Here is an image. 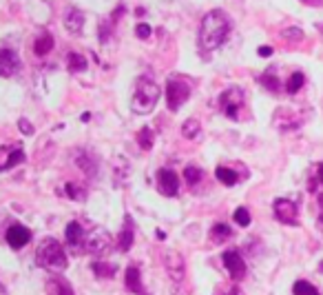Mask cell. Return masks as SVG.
I'll return each mask as SVG.
<instances>
[{
  "mask_svg": "<svg viewBox=\"0 0 323 295\" xmlns=\"http://www.w3.org/2000/svg\"><path fill=\"white\" fill-rule=\"evenodd\" d=\"M232 22L221 9H213L204 16L202 27H199V44L206 51H215L226 42V38L230 36Z\"/></svg>",
  "mask_w": 323,
  "mask_h": 295,
  "instance_id": "6da1fadb",
  "label": "cell"
},
{
  "mask_svg": "<svg viewBox=\"0 0 323 295\" xmlns=\"http://www.w3.org/2000/svg\"><path fill=\"white\" fill-rule=\"evenodd\" d=\"M159 100V87L157 82L151 80L148 76H142L135 85V93H133V100H131V109L133 113L137 115H148L153 113L155 104Z\"/></svg>",
  "mask_w": 323,
  "mask_h": 295,
  "instance_id": "7a4b0ae2",
  "label": "cell"
},
{
  "mask_svg": "<svg viewBox=\"0 0 323 295\" xmlns=\"http://www.w3.org/2000/svg\"><path fill=\"white\" fill-rule=\"evenodd\" d=\"M38 264L49 271H64L66 269V253L58 240H44L38 249Z\"/></svg>",
  "mask_w": 323,
  "mask_h": 295,
  "instance_id": "3957f363",
  "label": "cell"
},
{
  "mask_svg": "<svg viewBox=\"0 0 323 295\" xmlns=\"http://www.w3.org/2000/svg\"><path fill=\"white\" fill-rule=\"evenodd\" d=\"M219 104H221V111H224V113H226L230 120H239V118H241L244 104H246V96H244V89H239V87H228L226 91H221Z\"/></svg>",
  "mask_w": 323,
  "mask_h": 295,
  "instance_id": "277c9868",
  "label": "cell"
},
{
  "mask_svg": "<svg viewBox=\"0 0 323 295\" xmlns=\"http://www.w3.org/2000/svg\"><path fill=\"white\" fill-rule=\"evenodd\" d=\"M188 96H191V87H188V82L184 78L180 76L169 78V82H166V104H169L171 111L180 109L188 100Z\"/></svg>",
  "mask_w": 323,
  "mask_h": 295,
  "instance_id": "5b68a950",
  "label": "cell"
},
{
  "mask_svg": "<svg viewBox=\"0 0 323 295\" xmlns=\"http://www.w3.org/2000/svg\"><path fill=\"white\" fill-rule=\"evenodd\" d=\"M111 247H113V238H111V233L107 229H102V226H96V229L85 238V249L91 253H104V251H109Z\"/></svg>",
  "mask_w": 323,
  "mask_h": 295,
  "instance_id": "8992f818",
  "label": "cell"
},
{
  "mask_svg": "<svg viewBox=\"0 0 323 295\" xmlns=\"http://www.w3.org/2000/svg\"><path fill=\"white\" fill-rule=\"evenodd\" d=\"M157 191L166 198L177 196L180 191V178L173 169H159L157 171Z\"/></svg>",
  "mask_w": 323,
  "mask_h": 295,
  "instance_id": "52a82bcc",
  "label": "cell"
},
{
  "mask_svg": "<svg viewBox=\"0 0 323 295\" xmlns=\"http://www.w3.org/2000/svg\"><path fill=\"white\" fill-rule=\"evenodd\" d=\"M164 266H166V271H169L171 280H175V282H182V280H184V273H186V264H184L182 253L166 251V253H164Z\"/></svg>",
  "mask_w": 323,
  "mask_h": 295,
  "instance_id": "ba28073f",
  "label": "cell"
},
{
  "mask_svg": "<svg viewBox=\"0 0 323 295\" xmlns=\"http://www.w3.org/2000/svg\"><path fill=\"white\" fill-rule=\"evenodd\" d=\"M20 71V58L11 49H0V78H11Z\"/></svg>",
  "mask_w": 323,
  "mask_h": 295,
  "instance_id": "9c48e42d",
  "label": "cell"
},
{
  "mask_svg": "<svg viewBox=\"0 0 323 295\" xmlns=\"http://www.w3.org/2000/svg\"><path fill=\"white\" fill-rule=\"evenodd\" d=\"M221 260H224V266L228 269L232 280H241L246 275V262H244V258L237 251H226L221 255Z\"/></svg>",
  "mask_w": 323,
  "mask_h": 295,
  "instance_id": "30bf717a",
  "label": "cell"
},
{
  "mask_svg": "<svg viewBox=\"0 0 323 295\" xmlns=\"http://www.w3.org/2000/svg\"><path fill=\"white\" fill-rule=\"evenodd\" d=\"M275 215L283 224H297V204L286 198L275 200Z\"/></svg>",
  "mask_w": 323,
  "mask_h": 295,
  "instance_id": "8fae6325",
  "label": "cell"
},
{
  "mask_svg": "<svg viewBox=\"0 0 323 295\" xmlns=\"http://www.w3.org/2000/svg\"><path fill=\"white\" fill-rule=\"evenodd\" d=\"M25 160V151L20 144L16 147H0V171H7L11 166L20 164Z\"/></svg>",
  "mask_w": 323,
  "mask_h": 295,
  "instance_id": "7c38bea8",
  "label": "cell"
},
{
  "mask_svg": "<svg viewBox=\"0 0 323 295\" xmlns=\"http://www.w3.org/2000/svg\"><path fill=\"white\" fill-rule=\"evenodd\" d=\"M7 244L11 249H22V247H27L31 240V231L27 229V226H22V224H14V226H9L7 229Z\"/></svg>",
  "mask_w": 323,
  "mask_h": 295,
  "instance_id": "4fadbf2b",
  "label": "cell"
},
{
  "mask_svg": "<svg viewBox=\"0 0 323 295\" xmlns=\"http://www.w3.org/2000/svg\"><path fill=\"white\" fill-rule=\"evenodd\" d=\"M275 127L277 129H281V131H292V129H297V127H301V118L299 115H294V111L290 109H279L275 113Z\"/></svg>",
  "mask_w": 323,
  "mask_h": 295,
  "instance_id": "5bb4252c",
  "label": "cell"
},
{
  "mask_svg": "<svg viewBox=\"0 0 323 295\" xmlns=\"http://www.w3.org/2000/svg\"><path fill=\"white\" fill-rule=\"evenodd\" d=\"M124 284L126 288H129L131 293H146L142 286V277H140V269H137L135 264H131L129 269H126L124 273Z\"/></svg>",
  "mask_w": 323,
  "mask_h": 295,
  "instance_id": "9a60e30c",
  "label": "cell"
},
{
  "mask_svg": "<svg viewBox=\"0 0 323 295\" xmlns=\"http://www.w3.org/2000/svg\"><path fill=\"white\" fill-rule=\"evenodd\" d=\"M82 25H85V14H82L80 9L71 7L69 11H66V16H64V27L69 29V33H80Z\"/></svg>",
  "mask_w": 323,
  "mask_h": 295,
  "instance_id": "2e32d148",
  "label": "cell"
},
{
  "mask_svg": "<svg viewBox=\"0 0 323 295\" xmlns=\"http://www.w3.org/2000/svg\"><path fill=\"white\" fill-rule=\"evenodd\" d=\"M120 14H124V5H120V7L115 9V14L111 16L109 20H102V25H100V40H102V42H109V40H111V31H113V27H115L113 22L118 20Z\"/></svg>",
  "mask_w": 323,
  "mask_h": 295,
  "instance_id": "e0dca14e",
  "label": "cell"
},
{
  "mask_svg": "<svg viewBox=\"0 0 323 295\" xmlns=\"http://www.w3.org/2000/svg\"><path fill=\"white\" fill-rule=\"evenodd\" d=\"M64 235H66V242H69L71 247H75V244H80L85 240V229L80 226V222H69L64 229Z\"/></svg>",
  "mask_w": 323,
  "mask_h": 295,
  "instance_id": "ac0fdd59",
  "label": "cell"
},
{
  "mask_svg": "<svg viewBox=\"0 0 323 295\" xmlns=\"http://www.w3.org/2000/svg\"><path fill=\"white\" fill-rule=\"evenodd\" d=\"M118 247L122 249V251H129V249L133 247V222H131V218H126V224H124V229L120 231V238H118Z\"/></svg>",
  "mask_w": 323,
  "mask_h": 295,
  "instance_id": "d6986e66",
  "label": "cell"
},
{
  "mask_svg": "<svg viewBox=\"0 0 323 295\" xmlns=\"http://www.w3.org/2000/svg\"><path fill=\"white\" fill-rule=\"evenodd\" d=\"M199 131H202V125H199L197 118H188L182 125V136L186 138V140H195V138H199Z\"/></svg>",
  "mask_w": 323,
  "mask_h": 295,
  "instance_id": "ffe728a7",
  "label": "cell"
},
{
  "mask_svg": "<svg viewBox=\"0 0 323 295\" xmlns=\"http://www.w3.org/2000/svg\"><path fill=\"white\" fill-rule=\"evenodd\" d=\"M230 235H232V231H230V226L228 224H215L213 229H210V240H213L215 244L226 242Z\"/></svg>",
  "mask_w": 323,
  "mask_h": 295,
  "instance_id": "44dd1931",
  "label": "cell"
},
{
  "mask_svg": "<svg viewBox=\"0 0 323 295\" xmlns=\"http://www.w3.org/2000/svg\"><path fill=\"white\" fill-rule=\"evenodd\" d=\"M215 175H217V180L224 182V185H228V187L237 185V180H239V175H237L232 169H228V166H217Z\"/></svg>",
  "mask_w": 323,
  "mask_h": 295,
  "instance_id": "7402d4cb",
  "label": "cell"
},
{
  "mask_svg": "<svg viewBox=\"0 0 323 295\" xmlns=\"http://www.w3.org/2000/svg\"><path fill=\"white\" fill-rule=\"evenodd\" d=\"M51 49H53V38L49 36V33H42V36L36 40V44H33V51H36L38 55H47Z\"/></svg>",
  "mask_w": 323,
  "mask_h": 295,
  "instance_id": "603a6c76",
  "label": "cell"
},
{
  "mask_svg": "<svg viewBox=\"0 0 323 295\" xmlns=\"http://www.w3.org/2000/svg\"><path fill=\"white\" fill-rule=\"evenodd\" d=\"M66 65H69L71 71H85L87 69V58L80 53H75V51H71V53H66Z\"/></svg>",
  "mask_w": 323,
  "mask_h": 295,
  "instance_id": "cb8c5ba5",
  "label": "cell"
},
{
  "mask_svg": "<svg viewBox=\"0 0 323 295\" xmlns=\"http://www.w3.org/2000/svg\"><path fill=\"white\" fill-rule=\"evenodd\" d=\"M153 140H155V133L151 127H144V129L137 133V142H140V149H144V151H148V149L153 147Z\"/></svg>",
  "mask_w": 323,
  "mask_h": 295,
  "instance_id": "d4e9b609",
  "label": "cell"
},
{
  "mask_svg": "<svg viewBox=\"0 0 323 295\" xmlns=\"http://www.w3.org/2000/svg\"><path fill=\"white\" fill-rule=\"evenodd\" d=\"M292 291H294V295H319V288H316L314 284H310V282H305V280L294 282Z\"/></svg>",
  "mask_w": 323,
  "mask_h": 295,
  "instance_id": "484cf974",
  "label": "cell"
},
{
  "mask_svg": "<svg viewBox=\"0 0 323 295\" xmlns=\"http://www.w3.org/2000/svg\"><path fill=\"white\" fill-rule=\"evenodd\" d=\"M303 82H305V76L301 74V71H294V74L288 78V85H286V89H288V93H297L299 89L303 87Z\"/></svg>",
  "mask_w": 323,
  "mask_h": 295,
  "instance_id": "4316f807",
  "label": "cell"
},
{
  "mask_svg": "<svg viewBox=\"0 0 323 295\" xmlns=\"http://www.w3.org/2000/svg\"><path fill=\"white\" fill-rule=\"evenodd\" d=\"M184 178H186V182H188V185H197V182L199 180H202V178H204V171L202 169H199V166H186V169H184Z\"/></svg>",
  "mask_w": 323,
  "mask_h": 295,
  "instance_id": "83f0119b",
  "label": "cell"
},
{
  "mask_svg": "<svg viewBox=\"0 0 323 295\" xmlns=\"http://www.w3.org/2000/svg\"><path fill=\"white\" fill-rule=\"evenodd\" d=\"M64 191H66V196L73 198V200H85L87 198V189H82L77 182H66Z\"/></svg>",
  "mask_w": 323,
  "mask_h": 295,
  "instance_id": "f1b7e54d",
  "label": "cell"
},
{
  "mask_svg": "<svg viewBox=\"0 0 323 295\" xmlns=\"http://www.w3.org/2000/svg\"><path fill=\"white\" fill-rule=\"evenodd\" d=\"M91 269L96 271L100 277H113V273H115V264H109V262H93Z\"/></svg>",
  "mask_w": 323,
  "mask_h": 295,
  "instance_id": "f546056e",
  "label": "cell"
},
{
  "mask_svg": "<svg viewBox=\"0 0 323 295\" xmlns=\"http://www.w3.org/2000/svg\"><path fill=\"white\" fill-rule=\"evenodd\" d=\"M281 36L286 38V40H292V42L303 40V31L299 29V27H286V29L281 31Z\"/></svg>",
  "mask_w": 323,
  "mask_h": 295,
  "instance_id": "4dcf8cb0",
  "label": "cell"
},
{
  "mask_svg": "<svg viewBox=\"0 0 323 295\" xmlns=\"http://www.w3.org/2000/svg\"><path fill=\"white\" fill-rule=\"evenodd\" d=\"M232 220H235L239 226H248V224H250V213H248V209H246V207H239L235 213H232Z\"/></svg>",
  "mask_w": 323,
  "mask_h": 295,
  "instance_id": "1f68e13d",
  "label": "cell"
},
{
  "mask_svg": "<svg viewBox=\"0 0 323 295\" xmlns=\"http://www.w3.org/2000/svg\"><path fill=\"white\" fill-rule=\"evenodd\" d=\"M261 85H266V87L270 89V91H275V93L279 91V80H277V78L272 76L270 71H268V74H264V76H261Z\"/></svg>",
  "mask_w": 323,
  "mask_h": 295,
  "instance_id": "d6a6232c",
  "label": "cell"
},
{
  "mask_svg": "<svg viewBox=\"0 0 323 295\" xmlns=\"http://www.w3.org/2000/svg\"><path fill=\"white\" fill-rule=\"evenodd\" d=\"M51 286L55 288V295H73V291H71V286L69 284H64V282H60V280H55L51 282Z\"/></svg>",
  "mask_w": 323,
  "mask_h": 295,
  "instance_id": "836d02e7",
  "label": "cell"
},
{
  "mask_svg": "<svg viewBox=\"0 0 323 295\" xmlns=\"http://www.w3.org/2000/svg\"><path fill=\"white\" fill-rule=\"evenodd\" d=\"M135 36H137V38H142V40L151 38V27H148L146 22H140V25L135 27Z\"/></svg>",
  "mask_w": 323,
  "mask_h": 295,
  "instance_id": "e575fe53",
  "label": "cell"
},
{
  "mask_svg": "<svg viewBox=\"0 0 323 295\" xmlns=\"http://www.w3.org/2000/svg\"><path fill=\"white\" fill-rule=\"evenodd\" d=\"M18 127H20V131L25 133V136H31V133L36 131V129H33V125H31V122L27 120V118H20V120H18Z\"/></svg>",
  "mask_w": 323,
  "mask_h": 295,
  "instance_id": "d590c367",
  "label": "cell"
},
{
  "mask_svg": "<svg viewBox=\"0 0 323 295\" xmlns=\"http://www.w3.org/2000/svg\"><path fill=\"white\" fill-rule=\"evenodd\" d=\"M257 53L261 55V58H268V55H272V47H259Z\"/></svg>",
  "mask_w": 323,
  "mask_h": 295,
  "instance_id": "8d00e7d4",
  "label": "cell"
},
{
  "mask_svg": "<svg viewBox=\"0 0 323 295\" xmlns=\"http://www.w3.org/2000/svg\"><path fill=\"white\" fill-rule=\"evenodd\" d=\"M155 238H157V240H166V235H164V231H155Z\"/></svg>",
  "mask_w": 323,
  "mask_h": 295,
  "instance_id": "74e56055",
  "label": "cell"
},
{
  "mask_svg": "<svg viewBox=\"0 0 323 295\" xmlns=\"http://www.w3.org/2000/svg\"><path fill=\"white\" fill-rule=\"evenodd\" d=\"M80 120H82V122H89V120H91V113H82Z\"/></svg>",
  "mask_w": 323,
  "mask_h": 295,
  "instance_id": "f35d334b",
  "label": "cell"
},
{
  "mask_svg": "<svg viewBox=\"0 0 323 295\" xmlns=\"http://www.w3.org/2000/svg\"><path fill=\"white\" fill-rule=\"evenodd\" d=\"M228 295H244V293L239 291V288H230V291H228Z\"/></svg>",
  "mask_w": 323,
  "mask_h": 295,
  "instance_id": "ab89813d",
  "label": "cell"
},
{
  "mask_svg": "<svg viewBox=\"0 0 323 295\" xmlns=\"http://www.w3.org/2000/svg\"><path fill=\"white\" fill-rule=\"evenodd\" d=\"M319 180H321V185H323V164H319Z\"/></svg>",
  "mask_w": 323,
  "mask_h": 295,
  "instance_id": "60d3db41",
  "label": "cell"
},
{
  "mask_svg": "<svg viewBox=\"0 0 323 295\" xmlns=\"http://www.w3.org/2000/svg\"><path fill=\"white\" fill-rule=\"evenodd\" d=\"M310 3H314V0H310Z\"/></svg>",
  "mask_w": 323,
  "mask_h": 295,
  "instance_id": "b9f144b4",
  "label": "cell"
}]
</instances>
